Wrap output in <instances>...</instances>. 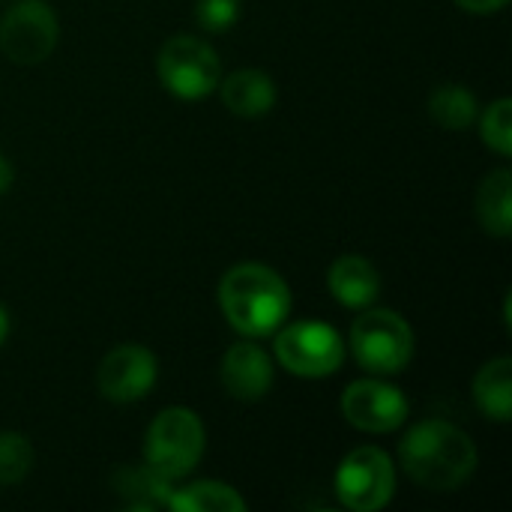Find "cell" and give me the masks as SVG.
Listing matches in <instances>:
<instances>
[{"instance_id": "cell-1", "label": "cell", "mask_w": 512, "mask_h": 512, "mask_svg": "<svg viewBox=\"0 0 512 512\" xmlns=\"http://www.w3.org/2000/svg\"><path fill=\"white\" fill-rule=\"evenodd\" d=\"M399 459L405 465V474L429 492H456L477 471L474 441L444 420L417 423L405 435Z\"/></svg>"}, {"instance_id": "cell-2", "label": "cell", "mask_w": 512, "mask_h": 512, "mask_svg": "<svg viewBox=\"0 0 512 512\" xmlns=\"http://www.w3.org/2000/svg\"><path fill=\"white\" fill-rule=\"evenodd\" d=\"M219 309L237 333L264 339L288 321L291 288L267 264H237L219 282Z\"/></svg>"}, {"instance_id": "cell-3", "label": "cell", "mask_w": 512, "mask_h": 512, "mask_svg": "<svg viewBox=\"0 0 512 512\" xmlns=\"http://www.w3.org/2000/svg\"><path fill=\"white\" fill-rule=\"evenodd\" d=\"M204 423L189 408H165L147 429L144 465L165 480H183L204 456Z\"/></svg>"}, {"instance_id": "cell-4", "label": "cell", "mask_w": 512, "mask_h": 512, "mask_svg": "<svg viewBox=\"0 0 512 512\" xmlns=\"http://www.w3.org/2000/svg\"><path fill=\"white\" fill-rule=\"evenodd\" d=\"M414 330L393 309H369L351 327L354 360L372 375H399L414 360Z\"/></svg>"}, {"instance_id": "cell-5", "label": "cell", "mask_w": 512, "mask_h": 512, "mask_svg": "<svg viewBox=\"0 0 512 512\" xmlns=\"http://www.w3.org/2000/svg\"><path fill=\"white\" fill-rule=\"evenodd\" d=\"M156 69L165 90L174 93L177 99H204L222 81V63L213 45L189 33L171 36L162 45Z\"/></svg>"}, {"instance_id": "cell-6", "label": "cell", "mask_w": 512, "mask_h": 512, "mask_svg": "<svg viewBox=\"0 0 512 512\" xmlns=\"http://www.w3.org/2000/svg\"><path fill=\"white\" fill-rule=\"evenodd\" d=\"M276 360L297 378H327L345 360V342L324 321H294L276 330Z\"/></svg>"}, {"instance_id": "cell-7", "label": "cell", "mask_w": 512, "mask_h": 512, "mask_svg": "<svg viewBox=\"0 0 512 512\" xmlns=\"http://www.w3.org/2000/svg\"><path fill=\"white\" fill-rule=\"evenodd\" d=\"M396 471L384 450L357 447L336 471V495L354 512H378L393 501Z\"/></svg>"}, {"instance_id": "cell-8", "label": "cell", "mask_w": 512, "mask_h": 512, "mask_svg": "<svg viewBox=\"0 0 512 512\" xmlns=\"http://www.w3.org/2000/svg\"><path fill=\"white\" fill-rule=\"evenodd\" d=\"M60 24L45 0H21L0 18V48L12 63H42L57 48Z\"/></svg>"}, {"instance_id": "cell-9", "label": "cell", "mask_w": 512, "mask_h": 512, "mask_svg": "<svg viewBox=\"0 0 512 512\" xmlns=\"http://www.w3.org/2000/svg\"><path fill=\"white\" fill-rule=\"evenodd\" d=\"M408 411L411 408H408L405 393L378 378L354 381L342 393V414L360 432L387 435L408 420Z\"/></svg>"}, {"instance_id": "cell-10", "label": "cell", "mask_w": 512, "mask_h": 512, "mask_svg": "<svg viewBox=\"0 0 512 512\" xmlns=\"http://www.w3.org/2000/svg\"><path fill=\"white\" fill-rule=\"evenodd\" d=\"M156 375H159V363H156L150 348L117 345L114 351H108L102 357L99 372H96V384L108 402L129 405V402H138L150 393V387L156 384Z\"/></svg>"}, {"instance_id": "cell-11", "label": "cell", "mask_w": 512, "mask_h": 512, "mask_svg": "<svg viewBox=\"0 0 512 512\" xmlns=\"http://www.w3.org/2000/svg\"><path fill=\"white\" fill-rule=\"evenodd\" d=\"M222 384L240 402H258L273 387V363L261 345L237 342L222 357Z\"/></svg>"}, {"instance_id": "cell-12", "label": "cell", "mask_w": 512, "mask_h": 512, "mask_svg": "<svg viewBox=\"0 0 512 512\" xmlns=\"http://www.w3.org/2000/svg\"><path fill=\"white\" fill-rule=\"evenodd\" d=\"M330 294L345 309H369L381 297V273L369 258L342 255L327 273Z\"/></svg>"}, {"instance_id": "cell-13", "label": "cell", "mask_w": 512, "mask_h": 512, "mask_svg": "<svg viewBox=\"0 0 512 512\" xmlns=\"http://www.w3.org/2000/svg\"><path fill=\"white\" fill-rule=\"evenodd\" d=\"M222 102L240 117H261L276 105V84L261 69H237L219 81Z\"/></svg>"}, {"instance_id": "cell-14", "label": "cell", "mask_w": 512, "mask_h": 512, "mask_svg": "<svg viewBox=\"0 0 512 512\" xmlns=\"http://www.w3.org/2000/svg\"><path fill=\"white\" fill-rule=\"evenodd\" d=\"M474 402L477 408L495 420V423H510L512 420V360L498 357L489 360L477 378H474Z\"/></svg>"}, {"instance_id": "cell-15", "label": "cell", "mask_w": 512, "mask_h": 512, "mask_svg": "<svg viewBox=\"0 0 512 512\" xmlns=\"http://www.w3.org/2000/svg\"><path fill=\"white\" fill-rule=\"evenodd\" d=\"M477 216L489 234H495V237L512 234V174L507 168L486 174V180L480 183Z\"/></svg>"}, {"instance_id": "cell-16", "label": "cell", "mask_w": 512, "mask_h": 512, "mask_svg": "<svg viewBox=\"0 0 512 512\" xmlns=\"http://www.w3.org/2000/svg\"><path fill=\"white\" fill-rule=\"evenodd\" d=\"M114 489L129 510H162L171 498V480L159 477L153 468H120L114 477Z\"/></svg>"}, {"instance_id": "cell-17", "label": "cell", "mask_w": 512, "mask_h": 512, "mask_svg": "<svg viewBox=\"0 0 512 512\" xmlns=\"http://www.w3.org/2000/svg\"><path fill=\"white\" fill-rule=\"evenodd\" d=\"M168 510L174 512H243L246 501L237 489L216 480H201L183 489H171Z\"/></svg>"}, {"instance_id": "cell-18", "label": "cell", "mask_w": 512, "mask_h": 512, "mask_svg": "<svg viewBox=\"0 0 512 512\" xmlns=\"http://www.w3.org/2000/svg\"><path fill=\"white\" fill-rule=\"evenodd\" d=\"M429 114L438 126L450 129V132H462L468 129L477 114H480V105H477V96L468 90V87H459V84H444L432 93L429 99Z\"/></svg>"}, {"instance_id": "cell-19", "label": "cell", "mask_w": 512, "mask_h": 512, "mask_svg": "<svg viewBox=\"0 0 512 512\" xmlns=\"http://www.w3.org/2000/svg\"><path fill=\"white\" fill-rule=\"evenodd\" d=\"M33 468V447L18 432H0V489L18 486Z\"/></svg>"}, {"instance_id": "cell-20", "label": "cell", "mask_w": 512, "mask_h": 512, "mask_svg": "<svg viewBox=\"0 0 512 512\" xmlns=\"http://www.w3.org/2000/svg\"><path fill=\"white\" fill-rule=\"evenodd\" d=\"M480 138L498 153L512 156V99L501 96L480 117Z\"/></svg>"}, {"instance_id": "cell-21", "label": "cell", "mask_w": 512, "mask_h": 512, "mask_svg": "<svg viewBox=\"0 0 512 512\" xmlns=\"http://www.w3.org/2000/svg\"><path fill=\"white\" fill-rule=\"evenodd\" d=\"M240 15V0H198L195 18L207 33H222L228 30Z\"/></svg>"}, {"instance_id": "cell-22", "label": "cell", "mask_w": 512, "mask_h": 512, "mask_svg": "<svg viewBox=\"0 0 512 512\" xmlns=\"http://www.w3.org/2000/svg\"><path fill=\"white\" fill-rule=\"evenodd\" d=\"M465 12H474V15H492L498 9H504L510 0H456Z\"/></svg>"}, {"instance_id": "cell-23", "label": "cell", "mask_w": 512, "mask_h": 512, "mask_svg": "<svg viewBox=\"0 0 512 512\" xmlns=\"http://www.w3.org/2000/svg\"><path fill=\"white\" fill-rule=\"evenodd\" d=\"M12 186V165L6 162V156L0 153V195Z\"/></svg>"}, {"instance_id": "cell-24", "label": "cell", "mask_w": 512, "mask_h": 512, "mask_svg": "<svg viewBox=\"0 0 512 512\" xmlns=\"http://www.w3.org/2000/svg\"><path fill=\"white\" fill-rule=\"evenodd\" d=\"M6 336H9V315H6L3 306H0V345L6 342Z\"/></svg>"}]
</instances>
